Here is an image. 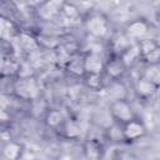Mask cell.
<instances>
[{
	"label": "cell",
	"mask_w": 160,
	"mask_h": 160,
	"mask_svg": "<svg viewBox=\"0 0 160 160\" xmlns=\"http://www.w3.org/2000/svg\"><path fill=\"white\" fill-rule=\"evenodd\" d=\"M14 92L21 99L32 100L39 95V86L34 78H19L14 84Z\"/></svg>",
	"instance_id": "obj_1"
},
{
	"label": "cell",
	"mask_w": 160,
	"mask_h": 160,
	"mask_svg": "<svg viewBox=\"0 0 160 160\" xmlns=\"http://www.w3.org/2000/svg\"><path fill=\"white\" fill-rule=\"evenodd\" d=\"M110 111H111L112 116L121 122L126 124V122L134 120L132 109L125 100H115L110 106Z\"/></svg>",
	"instance_id": "obj_2"
},
{
	"label": "cell",
	"mask_w": 160,
	"mask_h": 160,
	"mask_svg": "<svg viewBox=\"0 0 160 160\" xmlns=\"http://www.w3.org/2000/svg\"><path fill=\"white\" fill-rule=\"evenodd\" d=\"M88 31L94 38H104L108 34V22L100 15H92L86 22Z\"/></svg>",
	"instance_id": "obj_3"
},
{
	"label": "cell",
	"mask_w": 160,
	"mask_h": 160,
	"mask_svg": "<svg viewBox=\"0 0 160 160\" xmlns=\"http://www.w3.org/2000/svg\"><path fill=\"white\" fill-rule=\"evenodd\" d=\"M62 5L61 1H45L39 6L38 14L42 20H50L62 10Z\"/></svg>",
	"instance_id": "obj_4"
},
{
	"label": "cell",
	"mask_w": 160,
	"mask_h": 160,
	"mask_svg": "<svg viewBox=\"0 0 160 160\" xmlns=\"http://www.w3.org/2000/svg\"><path fill=\"white\" fill-rule=\"evenodd\" d=\"M84 68H85V72H88V74L100 75V72L104 69V62H102L100 54L89 52L84 58Z\"/></svg>",
	"instance_id": "obj_5"
},
{
	"label": "cell",
	"mask_w": 160,
	"mask_h": 160,
	"mask_svg": "<svg viewBox=\"0 0 160 160\" xmlns=\"http://www.w3.org/2000/svg\"><path fill=\"white\" fill-rule=\"evenodd\" d=\"M144 134H145V126L140 121H135V120L126 122L122 130V136L126 140H136L141 138Z\"/></svg>",
	"instance_id": "obj_6"
},
{
	"label": "cell",
	"mask_w": 160,
	"mask_h": 160,
	"mask_svg": "<svg viewBox=\"0 0 160 160\" xmlns=\"http://www.w3.org/2000/svg\"><path fill=\"white\" fill-rule=\"evenodd\" d=\"M149 30L148 24L144 20H135L132 22H130L126 28V36L130 39H140L142 36L146 35Z\"/></svg>",
	"instance_id": "obj_7"
},
{
	"label": "cell",
	"mask_w": 160,
	"mask_h": 160,
	"mask_svg": "<svg viewBox=\"0 0 160 160\" xmlns=\"http://www.w3.org/2000/svg\"><path fill=\"white\" fill-rule=\"evenodd\" d=\"M135 89H136V91H138L139 95L146 98V96L154 95V94L156 92V90H158V86H156L155 84H152L150 80H148L146 78L142 76L141 79L138 80Z\"/></svg>",
	"instance_id": "obj_8"
},
{
	"label": "cell",
	"mask_w": 160,
	"mask_h": 160,
	"mask_svg": "<svg viewBox=\"0 0 160 160\" xmlns=\"http://www.w3.org/2000/svg\"><path fill=\"white\" fill-rule=\"evenodd\" d=\"M18 41V45H19V49L24 50V51H29V52H32V51H36L38 49V42L36 40L29 35V34H25V32H21L19 35V38L16 39Z\"/></svg>",
	"instance_id": "obj_9"
},
{
	"label": "cell",
	"mask_w": 160,
	"mask_h": 160,
	"mask_svg": "<svg viewBox=\"0 0 160 160\" xmlns=\"http://www.w3.org/2000/svg\"><path fill=\"white\" fill-rule=\"evenodd\" d=\"M141 55V51H140V46H139V44H136V45H130L122 54H121V60H122V62L125 64V66H129V65H131L139 56Z\"/></svg>",
	"instance_id": "obj_10"
},
{
	"label": "cell",
	"mask_w": 160,
	"mask_h": 160,
	"mask_svg": "<svg viewBox=\"0 0 160 160\" xmlns=\"http://www.w3.org/2000/svg\"><path fill=\"white\" fill-rule=\"evenodd\" d=\"M125 68H126V66H125V64L122 62L121 59H114V60H111L110 62H108V65H106V72H108L111 78L118 79V78L124 72Z\"/></svg>",
	"instance_id": "obj_11"
},
{
	"label": "cell",
	"mask_w": 160,
	"mask_h": 160,
	"mask_svg": "<svg viewBox=\"0 0 160 160\" xmlns=\"http://www.w3.org/2000/svg\"><path fill=\"white\" fill-rule=\"evenodd\" d=\"M21 155V146L16 142H8L4 148V156L8 160H18Z\"/></svg>",
	"instance_id": "obj_12"
},
{
	"label": "cell",
	"mask_w": 160,
	"mask_h": 160,
	"mask_svg": "<svg viewBox=\"0 0 160 160\" xmlns=\"http://www.w3.org/2000/svg\"><path fill=\"white\" fill-rule=\"evenodd\" d=\"M139 46H140L141 55H142L144 58L148 56V55H150L151 52L156 51L158 49H160L159 45H158V42H156L154 39H144V40L140 41Z\"/></svg>",
	"instance_id": "obj_13"
},
{
	"label": "cell",
	"mask_w": 160,
	"mask_h": 160,
	"mask_svg": "<svg viewBox=\"0 0 160 160\" xmlns=\"http://www.w3.org/2000/svg\"><path fill=\"white\" fill-rule=\"evenodd\" d=\"M109 92L115 98V100H124L126 95V89L121 82L112 81L109 86Z\"/></svg>",
	"instance_id": "obj_14"
},
{
	"label": "cell",
	"mask_w": 160,
	"mask_h": 160,
	"mask_svg": "<svg viewBox=\"0 0 160 160\" xmlns=\"http://www.w3.org/2000/svg\"><path fill=\"white\" fill-rule=\"evenodd\" d=\"M68 70L75 75V76H81L85 72V68H84V59H71L68 62Z\"/></svg>",
	"instance_id": "obj_15"
},
{
	"label": "cell",
	"mask_w": 160,
	"mask_h": 160,
	"mask_svg": "<svg viewBox=\"0 0 160 160\" xmlns=\"http://www.w3.org/2000/svg\"><path fill=\"white\" fill-rule=\"evenodd\" d=\"M144 78H146L148 80H150L152 84H155L159 88L160 86V66L151 65L150 68H148L144 74Z\"/></svg>",
	"instance_id": "obj_16"
},
{
	"label": "cell",
	"mask_w": 160,
	"mask_h": 160,
	"mask_svg": "<svg viewBox=\"0 0 160 160\" xmlns=\"http://www.w3.org/2000/svg\"><path fill=\"white\" fill-rule=\"evenodd\" d=\"M81 126L76 121H68L65 125V135L70 139H78L81 135Z\"/></svg>",
	"instance_id": "obj_17"
},
{
	"label": "cell",
	"mask_w": 160,
	"mask_h": 160,
	"mask_svg": "<svg viewBox=\"0 0 160 160\" xmlns=\"http://www.w3.org/2000/svg\"><path fill=\"white\" fill-rule=\"evenodd\" d=\"M62 114L59 110H51L46 116V124L51 128H56L62 122Z\"/></svg>",
	"instance_id": "obj_18"
},
{
	"label": "cell",
	"mask_w": 160,
	"mask_h": 160,
	"mask_svg": "<svg viewBox=\"0 0 160 160\" xmlns=\"http://www.w3.org/2000/svg\"><path fill=\"white\" fill-rule=\"evenodd\" d=\"M85 154L89 160H96L100 156V148L95 141H89L85 148Z\"/></svg>",
	"instance_id": "obj_19"
},
{
	"label": "cell",
	"mask_w": 160,
	"mask_h": 160,
	"mask_svg": "<svg viewBox=\"0 0 160 160\" xmlns=\"http://www.w3.org/2000/svg\"><path fill=\"white\" fill-rule=\"evenodd\" d=\"M129 46H130V42H129V38L128 36L120 35V36L114 39V49H115V51H118V52L121 51V54H122Z\"/></svg>",
	"instance_id": "obj_20"
},
{
	"label": "cell",
	"mask_w": 160,
	"mask_h": 160,
	"mask_svg": "<svg viewBox=\"0 0 160 160\" xmlns=\"http://www.w3.org/2000/svg\"><path fill=\"white\" fill-rule=\"evenodd\" d=\"M61 12L64 14V16L69 20H72V19H76L79 16V10L76 6H74L72 4H65L62 5V10Z\"/></svg>",
	"instance_id": "obj_21"
},
{
	"label": "cell",
	"mask_w": 160,
	"mask_h": 160,
	"mask_svg": "<svg viewBox=\"0 0 160 160\" xmlns=\"http://www.w3.org/2000/svg\"><path fill=\"white\" fill-rule=\"evenodd\" d=\"M32 72H34V68L32 64H30L29 61H24L22 64L19 65L18 69L19 78H32Z\"/></svg>",
	"instance_id": "obj_22"
},
{
	"label": "cell",
	"mask_w": 160,
	"mask_h": 160,
	"mask_svg": "<svg viewBox=\"0 0 160 160\" xmlns=\"http://www.w3.org/2000/svg\"><path fill=\"white\" fill-rule=\"evenodd\" d=\"M12 34V24L8 19H1V38L4 40H10Z\"/></svg>",
	"instance_id": "obj_23"
},
{
	"label": "cell",
	"mask_w": 160,
	"mask_h": 160,
	"mask_svg": "<svg viewBox=\"0 0 160 160\" xmlns=\"http://www.w3.org/2000/svg\"><path fill=\"white\" fill-rule=\"evenodd\" d=\"M86 82H88V85H89L91 89H99V88L101 86V78H100V75L89 74Z\"/></svg>",
	"instance_id": "obj_24"
},
{
	"label": "cell",
	"mask_w": 160,
	"mask_h": 160,
	"mask_svg": "<svg viewBox=\"0 0 160 160\" xmlns=\"http://www.w3.org/2000/svg\"><path fill=\"white\" fill-rule=\"evenodd\" d=\"M145 58L148 59L149 62H151L152 65H155V62H156L158 60H160V49H158L156 51L151 52L150 55H148V56H145Z\"/></svg>",
	"instance_id": "obj_25"
},
{
	"label": "cell",
	"mask_w": 160,
	"mask_h": 160,
	"mask_svg": "<svg viewBox=\"0 0 160 160\" xmlns=\"http://www.w3.org/2000/svg\"><path fill=\"white\" fill-rule=\"evenodd\" d=\"M58 160H71V158L68 156V155H62V156H60Z\"/></svg>",
	"instance_id": "obj_26"
},
{
	"label": "cell",
	"mask_w": 160,
	"mask_h": 160,
	"mask_svg": "<svg viewBox=\"0 0 160 160\" xmlns=\"http://www.w3.org/2000/svg\"><path fill=\"white\" fill-rule=\"evenodd\" d=\"M159 22H160V18H159Z\"/></svg>",
	"instance_id": "obj_27"
}]
</instances>
